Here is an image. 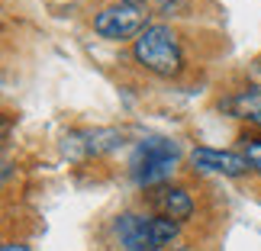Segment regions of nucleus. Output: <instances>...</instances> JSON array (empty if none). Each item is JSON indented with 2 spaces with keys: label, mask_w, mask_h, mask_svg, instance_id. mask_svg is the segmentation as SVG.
I'll return each mask as SVG.
<instances>
[{
  "label": "nucleus",
  "mask_w": 261,
  "mask_h": 251,
  "mask_svg": "<svg viewBox=\"0 0 261 251\" xmlns=\"http://www.w3.org/2000/svg\"><path fill=\"white\" fill-rule=\"evenodd\" d=\"M180 161V145L174 138H162V135H148L136 145L133 158H129V174L139 187H152V184H165L174 174V168Z\"/></svg>",
  "instance_id": "1"
},
{
  "label": "nucleus",
  "mask_w": 261,
  "mask_h": 251,
  "mask_svg": "<svg viewBox=\"0 0 261 251\" xmlns=\"http://www.w3.org/2000/svg\"><path fill=\"white\" fill-rule=\"evenodd\" d=\"M136 62L142 65L145 71L162 74V77L180 74V68H184V48H180L174 29L165 26V23L148 26L145 33L136 39Z\"/></svg>",
  "instance_id": "2"
},
{
  "label": "nucleus",
  "mask_w": 261,
  "mask_h": 251,
  "mask_svg": "<svg viewBox=\"0 0 261 251\" xmlns=\"http://www.w3.org/2000/svg\"><path fill=\"white\" fill-rule=\"evenodd\" d=\"M119 245L126 251H165L177 235V222L165 216H136L126 213L116 222Z\"/></svg>",
  "instance_id": "3"
},
{
  "label": "nucleus",
  "mask_w": 261,
  "mask_h": 251,
  "mask_svg": "<svg viewBox=\"0 0 261 251\" xmlns=\"http://www.w3.org/2000/svg\"><path fill=\"white\" fill-rule=\"evenodd\" d=\"M145 29H148V13L133 4H113L94 16V33L100 39H110V42H123L133 36L139 39Z\"/></svg>",
  "instance_id": "4"
},
{
  "label": "nucleus",
  "mask_w": 261,
  "mask_h": 251,
  "mask_svg": "<svg viewBox=\"0 0 261 251\" xmlns=\"http://www.w3.org/2000/svg\"><path fill=\"white\" fill-rule=\"evenodd\" d=\"M123 142V135L116 129H84L65 138V155L74 158H87V155H107Z\"/></svg>",
  "instance_id": "5"
},
{
  "label": "nucleus",
  "mask_w": 261,
  "mask_h": 251,
  "mask_svg": "<svg viewBox=\"0 0 261 251\" xmlns=\"http://www.w3.org/2000/svg\"><path fill=\"white\" fill-rule=\"evenodd\" d=\"M190 164L210 174H223V177H242L248 168L245 155H232V152H216V148H194L190 152Z\"/></svg>",
  "instance_id": "6"
},
{
  "label": "nucleus",
  "mask_w": 261,
  "mask_h": 251,
  "mask_svg": "<svg viewBox=\"0 0 261 251\" xmlns=\"http://www.w3.org/2000/svg\"><path fill=\"white\" fill-rule=\"evenodd\" d=\"M155 203L165 213V219H174V222H184V219H190V213H194V200H190V193L184 187H165L162 193L155 197Z\"/></svg>",
  "instance_id": "7"
},
{
  "label": "nucleus",
  "mask_w": 261,
  "mask_h": 251,
  "mask_svg": "<svg viewBox=\"0 0 261 251\" xmlns=\"http://www.w3.org/2000/svg\"><path fill=\"white\" fill-rule=\"evenodd\" d=\"M226 109H232L236 116L261 126V87H248L242 94H236L232 100H226Z\"/></svg>",
  "instance_id": "8"
},
{
  "label": "nucleus",
  "mask_w": 261,
  "mask_h": 251,
  "mask_svg": "<svg viewBox=\"0 0 261 251\" xmlns=\"http://www.w3.org/2000/svg\"><path fill=\"white\" fill-rule=\"evenodd\" d=\"M245 158H248V164L261 174V138H252V142L245 145Z\"/></svg>",
  "instance_id": "9"
},
{
  "label": "nucleus",
  "mask_w": 261,
  "mask_h": 251,
  "mask_svg": "<svg viewBox=\"0 0 261 251\" xmlns=\"http://www.w3.org/2000/svg\"><path fill=\"white\" fill-rule=\"evenodd\" d=\"M0 251H29V248H26V245H19V242H7Z\"/></svg>",
  "instance_id": "10"
},
{
  "label": "nucleus",
  "mask_w": 261,
  "mask_h": 251,
  "mask_svg": "<svg viewBox=\"0 0 261 251\" xmlns=\"http://www.w3.org/2000/svg\"><path fill=\"white\" fill-rule=\"evenodd\" d=\"M119 4H133V7H142L145 0H119Z\"/></svg>",
  "instance_id": "11"
}]
</instances>
